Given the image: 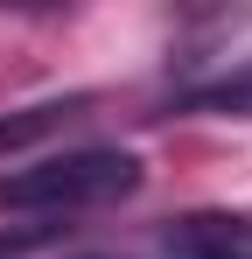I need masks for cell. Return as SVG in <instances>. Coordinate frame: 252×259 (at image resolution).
<instances>
[{"mask_svg": "<svg viewBox=\"0 0 252 259\" xmlns=\"http://www.w3.org/2000/svg\"><path fill=\"white\" fill-rule=\"evenodd\" d=\"M154 259H252V224L224 217V210L175 217L161 231V245H154Z\"/></svg>", "mask_w": 252, "mask_h": 259, "instance_id": "7a4b0ae2", "label": "cell"}, {"mask_svg": "<svg viewBox=\"0 0 252 259\" xmlns=\"http://www.w3.org/2000/svg\"><path fill=\"white\" fill-rule=\"evenodd\" d=\"M140 189V161L126 147H70L0 175V210H91Z\"/></svg>", "mask_w": 252, "mask_h": 259, "instance_id": "6da1fadb", "label": "cell"}, {"mask_svg": "<svg viewBox=\"0 0 252 259\" xmlns=\"http://www.w3.org/2000/svg\"><path fill=\"white\" fill-rule=\"evenodd\" d=\"M84 259H98V252H84Z\"/></svg>", "mask_w": 252, "mask_h": 259, "instance_id": "3957f363", "label": "cell"}]
</instances>
